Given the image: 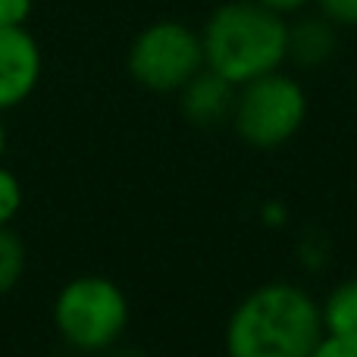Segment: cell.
I'll return each mask as SVG.
<instances>
[{"mask_svg":"<svg viewBox=\"0 0 357 357\" xmlns=\"http://www.w3.org/2000/svg\"><path fill=\"white\" fill-rule=\"evenodd\" d=\"M25 276V245L10 226H0V298L10 295Z\"/></svg>","mask_w":357,"mask_h":357,"instance_id":"cell-10","label":"cell"},{"mask_svg":"<svg viewBox=\"0 0 357 357\" xmlns=\"http://www.w3.org/2000/svg\"><path fill=\"white\" fill-rule=\"evenodd\" d=\"M320 6L333 22L357 25V0H320Z\"/></svg>","mask_w":357,"mask_h":357,"instance_id":"cell-13","label":"cell"},{"mask_svg":"<svg viewBox=\"0 0 357 357\" xmlns=\"http://www.w3.org/2000/svg\"><path fill=\"white\" fill-rule=\"evenodd\" d=\"M257 3L270 6V10H276V13H289V10H298V6H304L307 0H257Z\"/></svg>","mask_w":357,"mask_h":357,"instance_id":"cell-15","label":"cell"},{"mask_svg":"<svg viewBox=\"0 0 357 357\" xmlns=\"http://www.w3.org/2000/svg\"><path fill=\"white\" fill-rule=\"evenodd\" d=\"M310 357H357V342L329 335V339H320V345L314 348V354Z\"/></svg>","mask_w":357,"mask_h":357,"instance_id":"cell-14","label":"cell"},{"mask_svg":"<svg viewBox=\"0 0 357 357\" xmlns=\"http://www.w3.org/2000/svg\"><path fill=\"white\" fill-rule=\"evenodd\" d=\"M3 154H6V126L0 119V160H3Z\"/></svg>","mask_w":357,"mask_h":357,"instance_id":"cell-17","label":"cell"},{"mask_svg":"<svg viewBox=\"0 0 357 357\" xmlns=\"http://www.w3.org/2000/svg\"><path fill=\"white\" fill-rule=\"evenodd\" d=\"M107 351H110V348H107ZM107 357H144L142 351H132V348H116V351H110Z\"/></svg>","mask_w":357,"mask_h":357,"instance_id":"cell-16","label":"cell"},{"mask_svg":"<svg viewBox=\"0 0 357 357\" xmlns=\"http://www.w3.org/2000/svg\"><path fill=\"white\" fill-rule=\"evenodd\" d=\"M204 63V44L178 22H157L138 35L129 54V73L148 91H178Z\"/></svg>","mask_w":357,"mask_h":357,"instance_id":"cell-5","label":"cell"},{"mask_svg":"<svg viewBox=\"0 0 357 357\" xmlns=\"http://www.w3.org/2000/svg\"><path fill=\"white\" fill-rule=\"evenodd\" d=\"M22 210V182L16 173L0 167V226H10Z\"/></svg>","mask_w":357,"mask_h":357,"instance_id":"cell-11","label":"cell"},{"mask_svg":"<svg viewBox=\"0 0 357 357\" xmlns=\"http://www.w3.org/2000/svg\"><path fill=\"white\" fill-rule=\"evenodd\" d=\"M54 326L63 342L79 351H107L129 326V301L110 279L79 276L63 285L56 295Z\"/></svg>","mask_w":357,"mask_h":357,"instance_id":"cell-3","label":"cell"},{"mask_svg":"<svg viewBox=\"0 0 357 357\" xmlns=\"http://www.w3.org/2000/svg\"><path fill=\"white\" fill-rule=\"evenodd\" d=\"M323 314L295 285H266L248 295L226 329L229 357H310Z\"/></svg>","mask_w":357,"mask_h":357,"instance_id":"cell-1","label":"cell"},{"mask_svg":"<svg viewBox=\"0 0 357 357\" xmlns=\"http://www.w3.org/2000/svg\"><path fill=\"white\" fill-rule=\"evenodd\" d=\"M323 326L329 329V335L357 342V279L339 285L329 295L326 310H323Z\"/></svg>","mask_w":357,"mask_h":357,"instance_id":"cell-9","label":"cell"},{"mask_svg":"<svg viewBox=\"0 0 357 357\" xmlns=\"http://www.w3.org/2000/svg\"><path fill=\"white\" fill-rule=\"evenodd\" d=\"M204 63L232 85L276 73L289 54V25L257 0H235L210 16L204 29Z\"/></svg>","mask_w":357,"mask_h":357,"instance_id":"cell-2","label":"cell"},{"mask_svg":"<svg viewBox=\"0 0 357 357\" xmlns=\"http://www.w3.org/2000/svg\"><path fill=\"white\" fill-rule=\"evenodd\" d=\"M41 54L31 35L16 29H0V110L19 107L38 85Z\"/></svg>","mask_w":357,"mask_h":357,"instance_id":"cell-6","label":"cell"},{"mask_svg":"<svg viewBox=\"0 0 357 357\" xmlns=\"http://www.w3.org/2000/svg\"><path fill=\"white\" fill-rule=\"evenodd\" d=\"M182 110L191 123L197 126H216L235 110V91L232 82L222 79L220 73L197 69L182 85Z\"/></svg>","mask_w":357,"mask_h":357,"instance_id":"cell-7","label":"cell"},{"mask_svg":"<svg viewBox=\"0 0 357 357\" xmlns=\"http://www.w3.org/2000/svg\"><path fill=\"white\" fill-rule=\"evenodd\" d=\"M335 50V31L326 19H304L289 29V54L301 66H320Z\"/></svg>","mask_w":357,"mask_h":357,"instance_id":"cell-8","label":"cell"},{"mask_svg":"<svg viewBox=\"0 0 357 357\" xmlns=\"http://www.w3.org/2000/svg\"><path fill=\"white\" fill-rule=\"evenodd\" d=\"M307 100L298 82L266 73L245 82V91L235 100V129L254 148H279L304 123Z\"/></svg>","mask_w":357,"mask_h":357,"instance_id":"cell-4","label":"cell"},{"mask_svg":"<svg viewBox=\"0 0 357 357\" xmlns=\"http://www.w3.org/2000/svg\"><path fill=\"white\" fill-rule=\"evenodd\" d=\"M31 0H0V29H16L25 22Z\"/></svg>","mask_w":357,"mask_h":357,"instance_id":"cell-12","label":"cell"}]
</instances>
